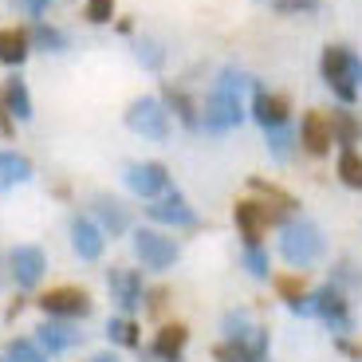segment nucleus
<instances>
[{
    "mask_svg": "<svg viewBox=\"0 0 362 362\" xmlns=\"http://www.w3.org/2000/svg\"><path fill=\"white\" fill-rule=\"evenodd\" d=\"M245 90H252V75L236 71L233 64L221 67V75L213 79L205 103H201V130L205 134H228L245 122Z\"/></svg>",
    "mask_w": 362,
    "mask_h": 362,
    "instance_id": "obj_1",
    "label": "nucleus"
},
{
    "mask_svg": "<svg viewBox=\"0 0 362 362\" xmlns=\"http://www.w3.org/2000/svg\"><path fill=\"white\" fill-rule=\"evenodd\" d=\"M288 311L291 315H303V319H319L335 339L354 335V303H351L346 291L335 288V284H323V288L308 291L303 299L288 303Z\"/></svg>",
    "mask_w": 362,
    "mask_h": 362,
    "instance_id": "obj_2",
    "label": "nucleus"
},
{
    "mask_svg": "<svg viewBox=\"0 0 362 362\" xmlns=\"http://www.w3.org/2000/svg\"><path fill=\"white\" fill-rule=\"evenodd\" d=\"M319 79L339 99V107H354L362 95V55L346 44H327L319 52Z\"/></svg>",
    "mask_w": 362,
    "mask_h": 362,
    "instance_id": "obj_3",
    "label": "nucleus"
},
{
    "mask_svg": "<svg viewBox=\"0 0 362 362\" xmlns=\"http://www.w3.org/2000/svg\"><path fill=\"white\" fill-rule=\"evenodd\" d=\"M276 252H280V260L288 264L291 272H308V268H315V264L327 256V236H323V228H319L315 221L291 217L288 225L280 228Z\"/></svg>",
    "mask_w": 362,
    "mask_h": 362,
    "instance_id": "obj_4",
    "label": "nucleus"
},
{
    "mask_svg": "<svg viewBox=\"0 0 362 362\" xmlns=\"http://www.w3.org/2000/svg\"><path fill=\"white\" fill-rule=\"evenodd\" d=\"M288 221H291L288 209L268 205V201H260V197H236V205H233V225H236L240 245H264V236H268L272 228L280 233Z\"/></svg>",
    "mask_w": 362,
    "mask_h": 362,
    "instance_id": "obj_5",
    "label": "nucleus"
},
{
    "mask_svg": "<svg viewBox=\"0 0 362 362\" xmlns=\"http://www.w3.org/2000/svg\"><path fill=\"white\" fill-rule=\"evenodd\" d=\"M130 248L142 272H170L181 260V245L162 228H130Z\"/></svg>",
    "mask_w": 362,
    "mask_h": 362,
    "instance_id": "obj_6",
    "label": "nucleus"
},
{
    "mask_svg": "<svg viewBox=\"0 0 362 362\" xmlns=\"http://www.w3.org/2000/svg\"><path fill=\"white\" fill-rule=\"evenodd\" d=\"M122 122H127V130H134L138 138H146V142H165V138H170V110H165L162 95H138L127 107Z\"/></svg>",
    "mask_w": 362,
    "mask_h": 362,
    "instance_id": "obj_7",
    "label": "nucleus"
},
{
    "mask_svg": "<svg viewBox=\"0 0 362 362\" xmlns=\"http://www.w3.org/2000/svg\"><path fill=\"white\" fill-rule=\"evenodd\" d=\"M36 308L44 311V319H67V323H79L95 311V299H90L87 288L79 284H59V288H47L44 296L36 299Z\"/></svg>",
    "mask_w": 362,
    "mask_h": 362,
    "instance_id": "obj_8",
    "label": "nucleus"
},
{
    "mask_svg": "<svg viewBox=\"0 0 362 362\" xmlns=\"http://www.w3.org/2000/svg\"><path fill=\"white\" fill-rule=\"evenodd\" d=\"M122 181H127V189L134 193L138 201H158L173 189L170 165H162V162H127Z\"/></svg>",
    "mask_w": 362,
    "mask_h": 362,
    "instance_id": "obj_9",
    "label": "nucleus"
},
{
    "mask_svg": "<svg viewBox=\"0 0 362 362\" xmlns=\"http://www.w3.org/2000/svg\"><path fill=\"white\" fill-rule=\"evenodd\" d=\"M107 291H110V303L118 308V315H134V311H142L146 284H142V272L138 268L110 264L107 268Z\"/></svg>",
    "mask_w": 362,
    "mask_h": 362,
    "instance_id": "obj_10",
    "label": "nucleus"
},
{
    "mask_svg": "<svg viewBox=\"0 0 362 362\" xmlns=\"http://www.w3.org/2000/svg\"><path fill=\"white\" fill-rule=\"evenodd\" d=\"M248 115L256 118L260 130H272V127H288L291 122V99L284 90H272L264 87L260 79H252V99H248Z\"/></svg>",
    "mask_w": 362,
    "mask_h": 362,
    "instance_id": "obj_11",
    "label": "nucleus"
},
{
    "mask_svg": "<svg viewBox=\"0 0 362 362\" xmlns=\"http://www.w3.org/2000/svg\"><path fill=\"white\" fill-rule=\"evenodd\" d=\"M146 217L154 221V225H165V228H197L201 217H197V209L189 205V197L181 189H170L165 197L158 201H146Z\"/></svg>",
    "mask_w": 362,
    "mask_h": 362,
    "instance_id": "obj_12",
    "label": "nucleus"
},
{
    "mask_svg": "<svg viewBox=\"0 0 362 362\" xmlns=\"http://www.w3.org/2000/svg\"><path fill=\"white\" fill-rule=\"evenodd\" d=\"M296 134H299V150H303L308 158H327V154H331V146H335V134H331V115L319 110V107L303 110Z\"/></svg>",
    "mask_w": 362,
    "mask_h": 362,
    "instance_id": "obj_13",
    "label": "nucleus"
},
{
    "mask_svg": "<svg viewBox=\"0 0 362 362\" xmlns=\"http://www.w3.org/2000/svg\"><path fill=\"white\" fill-rule=\"evenodd\" d=\"M8 272H12V284L20 291H32L47 272V252L40 245H16L8 252Z\"/></svg>",
    "mask_w": 362,
    "mask_h": 362,
    "instance_id": "obj_14",
    "label": "nucleus"
},
{
    "mask_svg": "<svg viewBox=\"0 0 362 362\" xmlns=\"http://www.w3.org/2000/svg\"><path fill=\"white\" fill-rule=\"evenodd\" d=\"M67 233H71V252L79 256L83 264L103 260V252H107V233L99 228V221H95V217L75 213L71 225H67Z\"/></svg>",
    "mask_w": 362,
    "mask_h": 362,
    "instance_id": "obj_15",
    "label": "nucleus"
},
{
    "mask_svg": "<svg viewBox=\"0 0 362 362\" xmlns=\"http://www.w3.org/2000/svg\"><path fill=\"white\" fill-rule=\"evenodd\" d=\"M185 346H189V327L181 323V319H173V323H162L154 331L146 354L154 362H181L185 358Z\"/></svg>",
    "mask_w": 362,
    "mask_h": 362,
    "instance_id": "obj_16",
    "label": "nucleus"
},
{
    "mask_svg": "<svg viewBox=\"0 0 362 362\" xmlns=\"http://www.w3.org/2000/svg\"><path fill=\"white\" fill-rule=\"evenodd\" d=\"M162 103H165V110H170V118H177L185 130H193V134L201 130V103L185 90V83L165 79L162 83Z\"/></svg>",
    "mask_w": 362,
    "mask_h": 362,
    "instance_id": "obj_17",
    "label": "nucleus"
},
{
    "mask_svg": "<svg viewBox=\"0 0 362 362\" xmlns=\"http://www.w3.org/2000/svg\"><path fill=\"white\" fill-rule=\"evenodd\" d=\"M32 339H36V343L55 358V354L75 351V346L83 343V331L75 323H67V319H44V323L36 327V335H32Z\"/></svg>",
    "mask_w": 362,
    "mask_h": 362,
    "instance_id": "obj_18",
    "label": "nucleus"
},
{
    "mask_svg": "<svg viewBox=\"0 0 362 362\" xmlns=\"http://www.w3.org/2000/svg\"><path fill=\"white\" fill-rule=\"evenodd\" d=\"M90 217L99 221V228L110 236V240L130 233V213H127V205H122V201H115V197H107V193H99V197L90 201Z\"/></svg>",
    "mask_w": 362,
    "mask_h": 362,
    "instance_id": "obj_19",
    "label": "nucleus"
},
{
    "mask_svg": "<svg viewBox=\"0 0 362 362\" xmlns=\"http://www.w3.org/2000/svg\"><path fill=\"white\" fill-rule=\"evenodd\" d=\"M0 110H8L16 122H28V118L36 115L32 95H28V83L20 79V75H8V79L0 83Z\"/></svg>",
    "mask_w": 362,
    "mask_h": 362,
    "instance_id": "obj_20",
    "label": "nucleus"
},
{
    "mask_svg": "<svg viewBox=\"0 0 362 362\" xmlns=\"http://www.w3.org/2000/svg\"><path fill=\"white\" fill-rule=\"evenodd\" d=\"M28 55H32V40H28V28H0V64L4 67H24Z\"/></svg>",
    "mask_w": 362,
    "mask_h": 362,
    "instance_id": "obj_21",
    "label": "nucleus"
},
{
    "mask_svg": "<svg viewBox=\"0 0 362 362\" xmlns=\"http://www.w3.org/2000/svg\"><path fill=\"white\" fill-rule=\"evenodd\" d=\"M327 115H331V134H335L339 150H358V142H362V118L354 115L351 107H335V110H327Z\"/></svg>",
    "mask_w": 362,
    "mask_h": 362,
    "instance_id": "obj_22",
    "label": "nucleus"
},
{
    "mask_svg": "<svg viewBox=\"0 0 362 362\" xmlns=\"http://www.w3.org/2000/svg\"><path fill=\"white\" fill-rule=\"evenodd\" d=\"M256 331H260V323H256L245 308H233V311H225V315H221V339H228V343L248 346Z\"/></svg>",
    "mask_w": 362,
    "mask_h": 362,
    "instance_id": "obj_23",
    "label": "nucleus"
},
{
    "mask_svg": "<svg viewBox=\"0 0 362 362\" xmlns=\"http://www.w3.org/2000/svg\"><path fill=\"white\" fill-rule=\"evenodd\" d=\"M28 40H32V47H40V52H47V55H59V52H67V47H71V40H67L64 28L47 24V20H32Z\"/></svg>",
    "mask_w": 362,
    "mask_h": 362,
    "instance_id": "obj_24",
    "label": "nucleus"
},
{
    "mask_svg": "<svg viewBox=\"0 0 362 362\" xmlns=\"http://www.w3.org/2000/svg\"><path fill=\"white\" fill-rule=\"evenodd\" d=\"M32 177H36L32 158L20 154V150H0V185H24Z\"/></svg>",
    "mask_w": 362,
    "mask_h": 362,
    "instance_id": "obj_25",
    "label": "nucleus"
},
{
    "mask_svg": "<svg viewBox=\"0 0 362 362\" xmlns=\"http://www.w3.org/2000/svg\"><path fill=\"white\" fill-rule=\"evenodd\" d=\"M248 189H252V197L268 201V205L288 209L291 217L299 213V197H296V193H288L284 185H276V181H268V177H248Z\"/></svg>",
    "mask_w": 362,
    "mask_h": 362,
    "instance_id": "obj_26",
    "label": "nucleus"
},
{
    "mask_svg": "<svg viewBox=\"0 0 362 362\" xmlns=\"http://www.w3.org/2000/svg\"><path fill=\"white\" fill-rule=\"evenodd\" d=\"M107 343L122 346V351H138L142 346V327L134 323V315H115L107 323Z\"/></svg>",
    "mask_w": 362,
    "mask_h": 362,
    "instance_id": "obj_27",
    "label": "nucleus"
},
{
    "mask_svg": "<svg viewBox=\"0 0 362 362\" xmlns=\"http://www.w3.org/2000/svg\"><path fill=\"white\" fill-rule=\"evenodd\" d=\"M264 146H268V154L276 158V162H291V154L299 150V134H296V127H272V130H264Z\"/></svg>",
    "mask_w": 362,
    "mask_h": 362,
    "instance_id": "obj_28",
    "label": "nucleus"
},
{
    "mask_svg": "<svg viewBox=\"0 0 362 362\" xmlns=\"http://www.w3.org/2000/svg\"><path fill=\"white\" fill-rule=\"evenodd\" d=\"M327 284H335L339 291L354 296V291H362V268L351 260V256H339V260L331 264V272H327Z\"/></svg>",
    "mask_w": 362,
    "mask_h": 362,
    "instance_id": "obj_29",
    "label": "nucleus"
},
{
    "mask_svg": "<svg viewBox=\"0 0 362 362\" xmlns=\"http://www.w3.org/2000/svg\"><path fill=\"white\" fill-rule=\"evenodd\" d=\"M240 268L252 276V280H272V252L268 245H240Z\"/></svg>",
    "mask_w": 362,
    "mask_h": 362,
    "instance_id": "obj_30",
    "label": "nucleus"
},
{
    "mask_svg": "<svg viewBox=\"0 0 362 362\" xmlns=\"http://www.w3.org/2000/svg\"><path fill=\"white\" fill-rule=\"evenodd\" d=\"M130 52H134V59L146 67V71H162L165 59H170V52L162 47V40H154V36H138L134 44H130Z\"/></svg>",
    "mask_w": 362,
    "mask_h": 362,
    "instance_id": "obj_31",
    "label": "nucleus"
},
{
    "mask_svg": "<svg viewBox=\"0 0 362 362\" xmlns=\"http://www.w3.org/2000/svg\"><path fill=\"white\" fill-rule=\"evenodd\" d=\"M4 358H8V362H52V354H47L36 339L16 335V339H8V343H4Z\"/></svg>",
    "mask_w": 362,
    "mask_h": 362,
    "instance_id": "obj_32",
    "label": "nucleus"
},
{
    "mask_svg": "<svg viewBox=\"0 0 362 362\" xmlns=\"http://www.w3.org/2000/svg\"><path fill=\"white\" fill-rule=\"evenodd\" d=\"M335 177L343 181L346 189L362 193V154H358V150H339V158H335Z\"/></svg>",
    "mask_w": 362,
    "mask_h": 362,
    "instance_id": "obj_33",
    "label": "nucleus"
},
{
    "mask_svg": "<svg viewBox=\"0 0 362 362\" xmlns=\"http://www.w3.org/2000/svg\"><path fill=\"white\" fill-rule=\"evenodd\" d=\"M272 288L284 303H296V299L308 296V280H303V272H276L272 276Z\"/></svg>",
    "mask_w": 362,
    "mask_h": 362,
    "instance_id": "obj_34",
    "label": "nucleus"
},
{
    "mask_svg": "<svg viewBox=\"0 0 362 362\" xmlns=\"http://www.w3.org/2000/svg\"><path fill=\"white\" fill-rule=\"evenodd\" d=\"M272 12L284 20H296V16H319L323 12V0H268Z\"/></svg>",
    "mask_w": 362,
    "mask_h": 362,
    "instance_id": "obj_35",
    "label": "nucleus"
},
{
    "mask_svg": "<svg viewBox=\"0 0 362 362\" xmlns=\"http://www.w3.org/2000/svg\"><path fill=\"white\" fill-rule=\"evenodd\" d=\"M115 8H118V0H83V16L95 28L110 24V20H115Z\"/></svg>",
    "mask_w": 362,
    "mask_h": 362,
    "instance_id": "obj_36",
    "label": "nucleus"
},
{
    "mask_svg": "<svg viewBox=\"0 0 362 362\" xmlns=\"http://www.w3.org/2000/svg\"><path fill=\"white\" fill-rule=\"evenodd\" d=\"M213 362H256V358H252V351H248V346L221 339V343H213Z\"/></svg>",
    "mask_w": 362,
    "mask_h": 362,
    "instance_id": "obj_37",
    "label": "nucleus"
},
{
    "mask_svg": "<svg viewBox=\"0 0 362 362\" xmlns=\"http://www.w3.org/2000/svg\"><path fill=\"white\" fill-rule=\"evenodd\" d=\"M173 299V291L170 288H146V299H142V311L146 315H162L165 311V303Z\"/></svg>",
    "mask_w": 362,
    "mask_h": 362,
    "instance_id": "obj_38",
    "label": "nucleus"
},
{
    "mask_svg": "<svg viewBox=\"0 0 362 362\" xmlns=\"http://www.w3.org/2000/svg\"><path fill=\"white\" fill-rule=\"evenodd\" d=\"M24 16H32V20H44V12L52 8V0H12Z\"/></svg>",
    "mask_w": 362,
    "mask_h": 362,
    "instance_id": "obj_39",
    "label": "nucleus"
},
{
    "mask_svg": "<svg viewBox=\"0 0 362 362\" xmlns=\"http://www.w3.org/2000/svg\"><path fill=\"white\" fill-rule=\"evenodd\" d=\"M335 351L339 354H346V358H354V362H362V339H335Z\"/></svg>",
    "mask_w": 362,
    "mask_h": 362,
    "instance_id": "obj_40",
    "label": "nucleus"
},
{
    "mask_svg": "<svg viewBox=\"0 0 362 362\" xmlns=\"http://www.w3.org/2000/svg\"><path fill=\"white\" fill-rule=\"evenodd\" d=\"M118 32H122V36H130V32H134V20L122 16V20H118Z\"/></svg>",
    "mask_w": 362,
    "mask_h": 362,
    "instance_id": "obj_41",
    "label": "nucleus"
},
{
    "mask_svg": "<svg viewBox=\"0 0 362 362\" xmlns=\"http://www.w3.org/2000/svg\"><path fill=\"white\" fill-rule=\"evenodd\" d=\"M90 362H118V354H115V351H103V354H95Z\"/></svg>",
    "mask_w": 362,
    "mask_h": 362,
    "instance_id": "obj_42",
    "label": "nucleus"
},
{
    "mask_svg": "<svg viewBox=\"0 0 362 362\" xmlns=\"http://www.w3.org/2000/svg\"><path fill=\"white\" fill-rule=\"evenodd\" d=\"M0 362H8V358H0Z\"/></svg>",
    "mask_w": 362,
    "mask_h": 362,
    "instance_id": "obj_43",
    "label": "nucleus"
}]
</instances>
